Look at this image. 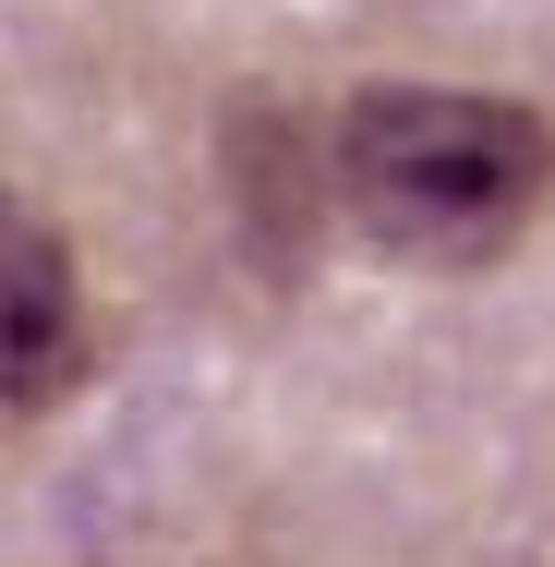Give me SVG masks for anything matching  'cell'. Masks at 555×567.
<instances>
[{"label":"cell","instance_id":"6da1fadb","mask_svg":"<svg viewBox=\"0 0 555 567\" xmlns=\"http://www.w3.org/2000/svg\"><path fill=\"white\" fill-rule=\"evenodd\" d=\"M338 206L387 266H495L555 182V121L483 85H362L338 110Z\"/></svg>","mask_w":555,"mask_h":567},{"label":"cell","instance_id":"7a4b0ae2","mask_svg":"<svg viewBox=\"0 0 555 567\" xmlns=\"http://www.w3.org/2000/svg\"><path fill=\"white\" fill-rule=\"evenodd\" d=\"M85 290H73V241L12 206V254H0V411L12 423H49V399L85 374Z\"/></svg>","mask_w":555,"mask_h":567},{"label":"cell","instance_id":"3957f363","mask_svg":"<svg viewBox=\"0 0 555 567\" xmlns=\"http://www.w3.org/2000/svg\"><path fill=\"white\" fill-rule=\"evenodd\" d=\"M302 145H315V133L278 110V97H241V110H229V194H241V229H254V254L290 266V278H302L315 206L338 194V169H315Z\"/></svg>","mask_w":555,"mask_h":567}]
</instances>
